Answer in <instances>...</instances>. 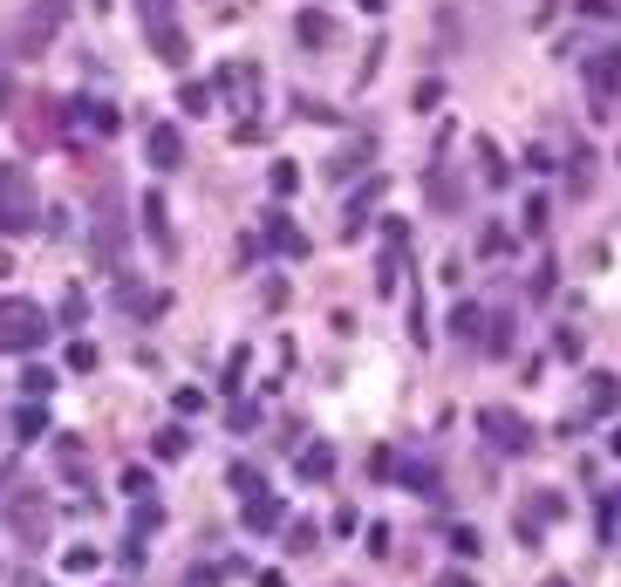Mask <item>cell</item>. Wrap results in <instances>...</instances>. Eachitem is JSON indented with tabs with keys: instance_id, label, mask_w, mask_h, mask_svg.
<instances>
[{
	"instance_id": "cell-1",
	"label": "cell",
	"mask_w": 621,
	"mask_h": 587,
	"mask_svg": "<svg viewBox=\"0 0 621 587\" xmlns=\"http://www.w3.org/2000/svg\"><path fill=\"white\" fill-rule=\"evenodd\" d=\"M62 14H69V0H28V7H21V21H14L7 55H14V62H41V55H48V41L62 35Z\"/></svg>"
},
{
	"instance_id": "cell-2",
	"label": "cell",
	"mask_w": 621,
	"mask_h": 587,
	"mask_svg": "<svg viewBox=\"0 0 621 587\" xmlns=\"http://www.w3.org/2000/svg\"><path fill=\"white\" fill-rule=\"evenodd\" d=\"M41 226V198H35V178L21 164H0V239H21Z\"/></svg>"
},
{
	"instance_id": "cell-3",
	"label": "cell",
	"mask_w": 621,
	"mask_h": 587,
	"mask_svg": "<svg viewBox=\"0 0 621 587\" xmlns=\"http://www.w3.org/2000/svg\"><path fill=\"white\" fill-rule=\"evenodd\" d=\"M137 21H144V41H151L157 62H164V69H185L192 41L178 28V0H137Z\"/></svg>"
},
{
	"instance_id": "cell-4",
	"label": "cell",
	"mask_w": 621,
	"mask_h": 587,
	"mask_svg": "<svg viewBox=\"0 0 621 587\" xmlns=\"http://www.w3.org/2000/svg\"><path fill=\"white\" fill-rule=\"evenodd\" d=\"M48 328H55V321H48L35 301H21V294L0 301V355H35L41 342H48Z\"/></svg>"
},
{
	"instance_id": "cell-5",
	"label": "cell",
	"mask_w": 621,
	"mask_h": 587,
	"mask_svg": "<svg viewBox=\"0 0 621 587\" xmlns=\"http://www.w3.org/2000/svg\"><path fill=\"white\" fill-rule=\"evenodd\" d=\"M89 246H96V260H103V267H117V260H123V246H130L123 198H103V205H96V233H89Z\"/></svg>"
},
{
	"instance_id": "cell-6",
	"label": "cell",
	"mask_w": 621,
	"mask_h": 587,
	"mask_svg": "<svg viewBox=\"0 0 621 587\" xmlns=\"http://www.w3.org/2000/svg\"><path fill=\"white\" fill-rule=\"evenodd\" d=\"M478 424H485V444L505 451V458H526V451H533V431H526V417H519V410H485Z\"/></svg>"
},
{
	"instance_id": "cell-7",
	"label": "cell",
	"mask_w": 621,
	"mask_h": 587,
	"mask_svg": "<svg viewBox=\"0 0 621 587\" xmlns=\"http://www.w3.org/2000/svg\"><path fill=\"white\" fill-rule=\"evenodd\" d=\"M587 96H594V117H608V103L621 96V41L587 62Z\"/></svg>"
},
{
	"instance_id": "cell-8",
	"label": "cell",
	"mask_w": 621,
	"mask_h": 587,
	"mask_svg": "<svg viewBox=\"0 0 621 587\" xmlns=\"http://www.w3.org/2000/svg\"><path fill=\"white\" fill-rule=\"evenodd\" d=\"M117 308L130 314V321H157V314L171 308V294H164V287H144L137 274H117Z\"/></svg>"
},
{
	"instance_id": "cell-9",
	"label": "cell",
	"mask_w": 621,
	"mask_h": 587,
	"mask_svg": "<svg viewBox=\"0 0 621 587\" xmlns=\"http://www.w3.org/2000/svg\"><path fill=\"white\" fill-rule=\"evenodd\" d=\"M294 41L321 55V48H335V41H342V21H335L328 7H301V14H294Z\"/></svg>"
},
{
	"instance_id": "cell-10",
	"label": "cell",
	"mask_w": 621,
	"mask_h": 587,
	"mask_svg": "<svg viewBox=\"0 0 621 587\" xmlns=\"http://www.w3.org/2000/svg\"><path fill=\"white\" fill-rule=\"evenodd\" d=\"M7 519L21 526V540H28V547L48 540V499H41V492H14V499H7Z\"/></svg>"
},
{
	"instance_id": "cell-11",
	"label": "cell",
	"mask_w": 621,
	"mask_h": 587,
	"mask_svg": "<svg viewBox=\"0 0 621 587\" xmlns=\"http://www.w3.org/2000/svg\"><path fill=\"white\" fill-rule=\"evenodd\" d=\"M137 212H144L151 246L164 253V260H178V233H171V205H164V192H144V198H137Z\"/></svg>"
},
{
	"instance_id": "cell-12",
	"label": "cell",
	"mask_w": 621,
	"mask_h": 587,
	"mask_svg": "<svg viewBox=\"0 0 621 587\" xmlns=\"http://www.w3.org/2000/svg\"><path fill=\"white\" fill-rule=\"evenodd\" d=\"M144 157H151V171H178V164H185V130H178V123H151Z\"/></svg>"
},
{
	"instance_id": "cell-13",
	"label": "cell",
	"mask_w": 621,
	"mask_h": 587,
	"mask_svg": "<svg viewBox=\"0 0 621 587\" xmlns=\"http://www.w3.org/2000/svg\"><path fill=\"white\" fill-rule=\"evenodd\" d=\"M260 239H267L280 260H308V233H301V226H294V219H287L280 205L267 212V233H260Z\"/></svg>"
},
{
	"instance_id": "cell-14",
	"label": "cell",
	"mask_w": 621,
	"mask_h": 587,
	"mask_svg": "<svg viewBox=\"0 0 621 587\" xmlns=\"http://www.w3.org/2000/svg\"><path fill=\"white\" fill-rule=\"evenodd\" d=\"M7 437H14V444H41V437H48V410H41L35 396L7 410Z\"/></svg>"
},
{
	"instance_id": "cell-15",
	"label": "cell",
	"mask_w": 621,
	"mask_h": 587,
	"mask_svg": "<svg viewBox=\"0 0 621 587\" xmlns=\"http://www.w3.org/2000/svg\"><path fill=\"white\" fill-rule=\"evenodd\" d=\"M376 198H383V178H362L349 192V212H342V239H355L362 226H369V212H376Z\"/></svg>"
},
{
	"instance_id": "cell-16",
	"label": "cell",
	"mask_w": 621,
	"mask_h": 587,
	"mask_svg": "<svg viewBox=\"0 0 621 587\" xmlns=\"http://www.w3.org/2000/svg\"><path fill=\"white\" fill-rule=\"evenodd\" d=\"M294 478H301V485H328V478H335V444H301Z\"/></svg>"
},
{
	"instance_id": "cell-17",
	"label": "cell",
	"mask_w": 621,
	"mask_h": 587,
	"mask_svg": "<svg viewBox=\"0 0 621 587\" xmlns=\"http://www.w3.org/2000/svg\"><path fill=\"white\" fill-rule=\"evenodd\" d=\"M69 117H76V123H89V130H103V137H110V130L123 123V110H117V103H103V96H76V103H69Z\"/></svg>"
},
{
	"instance_id": "cell-18",
	"label": "cell",
	"mask_w": 621,
	"mask_h": 587,
	"mask_svg": "<svg viewBox=\"0 0 621 587\" xmlns=\"http://www.w3.org/2000/svg\"><path fill=\"white\" fill-rule=\"evenodd\" d=\"M587 410H594V417H608V410H621V383H615V376H601V369L587 376Z\"/></svg>"
},
{
	"instance_id": "cell-19",
	"label": "cell",
	"mask_w": 621,
	"mask_h": 587,
	"mask_svg": "<svg viewBox=\"0 0 621 587\" xmlns=\"http://www.w3.org/2000/svg\"><path fill=\"white\" fill-rule=\"evenodd\" d=\"M389 485H410V492H437V471L424 465V458H396V478H389Z\"/></svg>"
},
{
	"instance_id": "cell-20",
	"label": "cell",
	"mask_w": 621,
	"mask_h": 587,
	"mask_svg": "<svg viewBox=\"0 0 621 587\" xmlns=\"http://www.w3.org/2000/svg\"><path fill=\"white\" fill-rule=\"evenodd\" d=\"M280 540H287V553H314V547H321V526H314V519H287Z\"/></svg>"
},
{
	"instance_id": "cell-21",
	"label": "cell",
	"mask_w": 621,
	"mask_h": 587,
	"mask_svg": "<svg viewBox=\"0 0 621 587\" xmlns=\"http://www.w3.org/2000/svg\"><path fill=\"white\" fill-rule=\"evenodd\" d=\"M362 164H369V144H349V151H335V157H328V178L342 185V178H355Z\"/></svg>"
},
{
	"instance_id": "cell-22",
	"label": "cell",
	"mask_w": 621,
	"mask_h": 587,
	"mask_svg": "<svg viewBox=\"0 0 621 587\" xmlns=\"http://www.w3.org/2000/svg\"><path fill=\"white\" fill-rule=\"evenodd\" d=\"M273 526H280V506H273L267 492H260V499H246V533H273Z\"/></svg>"
},
{
	"instance_id": "cell-23",
	"label": "cell",
	"mask_w": 621,
	"mask_h": 587,
	"mask_svg": "<svg viewBox=\"0 0 621 587\" xmlns=\"http://www.w3.org/2000/svg\"><path fill=\"white\" fill-rule=\"evenodd\" d=\"M451 335H485V308H478V301H458V308H451Z\"/></svg>"
},
{
	"instance_id": "cell-24",
	"label": "cell",
	"mask_w": 621,
	"mask_h": 587,
	"mask_svg": "<svg viewBox=\"0 0 621 587\" xmlns=\"http://www.w3.org/2000/svg\"><path fill=\"white\" fill-rule=\"evenodd\" d=\"M178 110L185 117H205L212 110V82H178Z\"/></svg>"
},
{
	"instance_id": "cell-25",
	"label": "cell",
	"mask_w": 621,
	"mask_h": 587,
	"mask_svg": "<svg viewBox=\"0 0 621 587\" xmlns=\"http://www.w3.org/2000/svg\"><path fill=\"white\" fill-rule=\"evenodd\" d=\"M151 451H157V458H164V465H178V458L192 451V437H185V431H178V424H171V431H157V437H151Z\"/></svg>"
},
{
	"instance_id": "cell-26",
	"label": "cell",
	"mask_w": 621,
	"mask_h": 587,
	"mask_svg": "<svg viewBox=\"0 0 621 587\" xmlns=\"http://www.w3.org/2000/svg\"><path fill=\"white\" fill-rule=\"evenodd\" d=\"M157 526H164V506H151V499H137V512H130V540H151Z\"/></svg>"
},
{
	"instance_id": "cell-27",
	"label": "cell",
	"mask_w": 621,
	"mask_h": 587,
	"mask_svg": "<svg viewBox=\"0 0 621 587\" xmlns=\"http://www.w3.org/2000/svg\"><path fill=\"white\" fill-rule=\"evenodd\" d=\"M55 321H62V328H82V321H89V294H82V287H62V314H55Z\"/></svg>"
},
{
	"instance_id": "cell-28",
	"label": "cell",
	"mask_w": 621,
	"mask_h": 587,
	"mask_svg": "<svg viewBox=\"0 0 621 587\" xmlns=\"http://www.w3.org/2000/svg\"><path fill=\"white\" fill-rule=\"evenodd\" d=\"M512 335H519V328H512V314H492V321H485V349H492V355L512 349Z\"/></svg>"
},
{
	"instance_id": "cell-29",
	"label": "cell",
	"mask_w": 621,
	"mask_h": 587,
	"mask_svg": "<svg viewBox=\"0 0 621 587\" xmlns=\"http://www.w3.org/2000/svg\"><path fill=\"white\" fill-rule=\"evenodd\" d=\"M478 253H485V260H499V253H512V226H499V219H492V226L478 233Z\"/></svg>"
},
{
	"instance_id": "cell-30",
	"label": "cell",
	"mask_w": 621,
	"mask_h": 587,
	"mask_svg": "<svg viewBox=\"0 0 621 587\" xmlns=\"http://www.w3.org/2000/svg\"><path fill=\"white\" fill-rule=\"evenodd\" d=\"M267 185H273L280 198H294V185H301V164H294V157H280V164L267 171Z\"/></svg>"
},
{
	"instance_id": "cell-31",
	"label": "cell",
	"mask_w": 621,
	"mask_h": 587,
	"mask_svg": "<svg viewBox=\"0 0 621 587\" xmlns=\"http://www.w3.org/2000/svg\"><path fill=\"white\" fill-rule=\"evenodd\" d=\"M62 369H69V376H89V369H96V342H69V362H62Z\"/></svg>"
},
{
	"instance_id": "cell-32",
	"label": "cell",
	"mask_w": 621,
	"mask_h": 587,
	"mask_svg": "<svg viewBox=\"0 0 621 587\" xmlns=\"http://www.w3.org/2000/svg\"><path fill=\"white\" fill-rule=\"evenodd\" d=\"M226 485H233L239 499H260V471H253V465H233V471H226Z\"/></svg>"
},
{
	"instance_id": "cell-33",
	"label": "cell",
	"mask_w": 621,
	"mask_h": 587,
	"mask_svg": "<svg viewBox=\"0 0 621 587\" xmlns=\"http://www.w3.org/2000/svg\"><path fill=\"white\" fill-rule=\"evenodd\" d=\"M21 390H28V396L41 403V396L55 390V369H41V362H35V369H21Z\"/></svg>"
},
{
	"instance_id": "cell-34",
	"label": "cell",
	"mask_w": 621,
	"mask_h": 587,
	"mask_svg": "<svg viewBox=\"0 0 621 587\" xmlns=\"http://www.w3.org/2000/svg\"><path fill=\"white\" fill-rule=\"evenodd\" d=\"M226 431H260V403H233L226 410Z\"/></svg>"
},
{
	"instance_id": "cell-35",
	"label": "cell",
	"mask_w": 621,
	"mask_h": 587,
	"mask_svg": "<svg viewBox=\"0 0 621 587\" xmlns=\"http://www.w3.org/2000/svg\"><path fill=\"white\" fill-rule=\"evenodd\" d=\"M123 492H130V499H151V471H144V465H123Z\"/></svg>"
},
{
	"instance_id": "cell-36",
	"label": "cell",
	"mask_w": 621,
	"mask_h": 587,
	"mask_svg": "<svg viewBox=\"0 0 621 587\" xmlns=\"http://www.w3.org/2000/svg\"><path fill=\"white\" fill-rule=\"evenodd\" d=\"M171 403H178V417H198V410H205V390H192V383H185V390L171 396Z\"/></svg>"
},
{
	"instance_id": "cell-37",
	"label": "cell",
	"mask_w": 621,
	"mask_h": 587,
	"mask_svg": "<svg viewBox=\"0 0 621 587\" xmlns=\"http://www.w3.org/2000/svg\"><path fill=\"white\" fill-rule=\"evenodd\" d=\"M219 581H226V567H192L178 587H219Z\"/></svg>"
},
{
	"instance_id": "cell-38",
	"label": "cell",
	"mask_w": 621,
	"mask_h": 587,
	"mask_svg": "<svg viewBox=\"0 0 621 587\" xmlns=\"http://www.w3.org/2000/svg\"><path fill=\"white\" fill-rule=\"evenodd\" d=\"M369 471H376V478L389 485V471H396V451H389V444H376V451H369Z\"/></svg>"
},
{
	"instance_id": "cell-39",
	"label": "cell",
	"mask_w": 621,
	"mask_h": 587,
	"mask_svg": "<svg viewBox=\"0 0 621 587\" xmlns=\"http://www.w3.org/2000/svg\"><path fill=\"white\" fill-rule=\"evenodd\" d=\"M546 205L553 198H526V233H546Z\"/></svg>"
},
{
	"instance_id": "cell-40",
	"label": "cell",
	"mask_w": 621,
	"mask_h": 587,
	"mask_svg": "<svg viewBox=\"0 0 621 587\" xmlns=\"http://www.w3.org/2000/svg\"><path fill=\"white\" fill-rule=\"evenodd\" d=\"M55 458H62V471H82V444H76V437H62V444H55Z\"/></svg>"
},
{
	"instance_id": "cell-41",
	"label": "cell",
	"mask_w": 621,
	"mask_h": 587,
	"mask_svg": "<svg viewBox=\"0 0 621 587\" xmlns=\"http://www.w3.org/2000/svg\"><path fill=\"white\" fill-rule=\"evenodd\" d=\"M444 540H451V547L465 553V560H471V553H478V533H471V526H451V533H444Z\"/></svg>"
},
{
	"instance_id": "cell-42",
	"label": "cell",
	"mask_w": 621,
	"mask_h": 587,
	"mask_svg": "<svg viewBox=\"0 0 621 587\" xmlns=\"http://www.w3.org/2000/svg\"><path fill=\"white\" fill-rule=\"evenodd\" d=\"M62 560H69V574H89V567H96V547H69Z\"/></svg>"
},
{
	"instance_id": "cell-43",
	"label": "cell",
	"mask_w": 621,
	"mask_h": 587,
	"mask_svg": "<svg viewBox=\"0 0 621 587\" xmlns=\"http://www.w3.org/2000/svg\"><path fill=\"white\" fill-rule=\"evenodd\" d=\"M260 246H267L260 233H246V239H239V246H233V253H239V267H253V260H260Z\"/></svg>"
},
{
	"instance_id": "cell-44",
	"label": "cell",
	"mask_w": 621,
	"mask_h": 587,
	"mask_svg": "<svg viewBox=\"0 0 621 587\" xmlns=\"http://www.w3.org/2000/svg\"><path fill=\"white\" fill-rule=\"evenodd\" d=\"M444 103V82H417V110H437Z\"/></svg>"
},
{
	"instance_id": "cell-45",
	"label": "cell",
	"mask_w": 621,
	"mask_h": 587,
	"mask_svg": "<svg viewBox=\"0 0 621 587\" xmlns=\"http://www.w3.org/2000/svg\"><path fill=\"white\" fill-rule=\"evenodd\" d=\"M437 587H478V581H471L465 567H458V574H444V581H437Z\"/></svg>"
},
{
	"instance_id": "cell-46",
	"label": "cell",
	"mask_w": 621,
	"mask_h": 587,
	"mask_svg": "<svg viewBox=\"0 0 621 587\" xmlns=\"http://www.w3.org/2000/svg\"><path fill=\"white\" fill-rule=\"evenodd\" d=\"M355 7H362V14H383V7H389V0H355Z\"/></svg>"
},
{
	"instance_id": "cell-47",
	"label": "cell",
	"mask_w": 621,
	"mask_h": 587,
	"mask_svg": "<svg viewBox=\"0 0 621 587\" xmlns=\"http://www.w3.org/2000/svg\"><path fill=\"white\" fill-rule=\"evenodd\" d=\"M608 451H615V458H621V431H608Z\"/></svg>"
},
{
	"instance_id": "cell-48",
	"label": "cell",
	"mask_w": 621,
	"mask_h": 587,
	"mask_svg": "<svg viewBox=\"0 0 621 587\" xmlns=\"http://www.w3.org/2000/svg\"><path fill=\"white\" fill-rule=\"evenodd\" d=\"M7 267H14V260H7V253H0V280H7Z\"/></svg>"
},
{
	"instance_id": "cell-49",
	"label": "cell",
	"mask_w": 621,
	"mask_h": 587,
	"mask_svg": "<svg viewBox=\"0 0 621 587\" xmlns=\"http://www.w3.org/2000/svg\"><path fill=\"white\" fill-rule=\"evenodd\" d=\"M89 7H96V14H103V7H110V0H89Z\"/></svg>"
},
{
	"instance_id": "cell-50",
	"label": "cell",
	"mask_w": 621,
	"mask_h": 587,
	"mask_svg": "<svg viewBox=\"0 0 621 587\" xmlns=\"http://www.w3.org/2000/svg\"><path fill=\"white\" fill-rule=\"evenodd\" d=\"M546 587H574V581H546Z\"/></svg>"
}]
</instances>
